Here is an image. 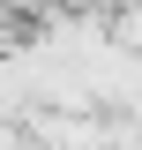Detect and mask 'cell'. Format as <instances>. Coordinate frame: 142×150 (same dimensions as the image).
I'll use <instances>...</instances> for the list:
<instances>
[{
  "mask_svg": "<svg viewBox=\"0 0 142 150\" xmlns=\"http://www.w3.org/2000/svg\"><path fill=\"white\" fill-rule=\"evenodd\" d=\"M8 15H53V8H67V0H0Z\"/></svg>",
  "mask_w": 142,
  "mask_h": 150,
  "instance_id": "obj_1",
  "label": "cell"
},
{
  "mask_svg": "<svg viewBox=\"0 0 142 150\" xmlns=\"http://www.w3.org/2000/svg\"><path fill=\"white\" fill-rule=\"evenodd\" d=\"M15 23H22V15H8V8H0V38H15Z\"/></svg>",
  "mask_w": 142,
  "mask_h": 150,
  "instance_id": "obj_2",
  "label": "cell"
}]
</instances>
